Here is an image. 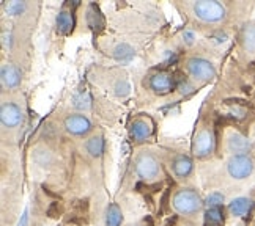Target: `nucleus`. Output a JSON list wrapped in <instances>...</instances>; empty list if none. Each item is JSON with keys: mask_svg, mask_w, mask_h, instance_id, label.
<instances>
[{"mask_svg": "<svg viewBox=\"0 0 255 226\" xmlns=\"http://www.w3.org/2000/svg\"><path fill=\"white\" fill-rule=\"evenodd\" d=\"M214 146H216V140H214L213 131L202 129V131L197 132V135H195L192 150H194V154L197 157H207L214 151Z\"/></svg>", "mask_w": 255, "mask_h": 226, "instance_id": "0eeeda50", "label": "nucleus"}, {"mask_svg": "<svg viewBox=\"0 0 255 226\" xmlns=\"http://www.w3.org/2000/svg\"><path fill=\"white\" fill-rule=\"evenodd\" d=\"M28 225V209H25L21 215V219H19L17 225L16 226H27Z\"/></svg>", "mask_w": 255, "mask_h": 226, "instance_id": "7c9ffc66", "label": "nucleus"}, {"mask_svg": "<svg viewBox=\"0 0 255 226\" xmlns=\"http://www.w3.org/2000/svg\"><path fill=\"white\" fill-rule=\"evenodd\" d=\"M227 148L233 154H246L251 150V142L243 134L232 132L227 139Z\"/></svg>", "mask_w": 255, "mask_h": 226, "instance_id": "f8f14e48", "label": "nucleus"}, {"mask_svg": "<svg viewBox=\"0 0 255 226\" xmlns=\"http://www.w3.org/2000/svg\"><path fill=\"white\" fill-rule=\"evenodd\" d=\"M225 201V196L221 193V192H211L207 200H205V204H207V208H221V206L224 204Z\"/></svg>", "mask_w": 255, "mask_h": 226, "instance_id": "b1692460", "label": "nucleus"}, {"mask_svg": "<svg viewBox=\"0 0 255 226\" xmlns=\"http://www.w3.org/2000/svg\"><path fill=\"white\" fill-rule=\"evenodd\" d=\"M151 132H153V127L146 120H135V121H132V124L129 127V135L135 142L146 140L151 135Z\"/></svg>", "mask_w": 255, "mask_h": 226, "instance_id": "ddd939ff", "label": "nucleus"}, {"mask_svg": "<svg viewBox=\"0 0 255 226\" xmlns=\"http://www.w3.org/2000/svg\"><path fill=\"white\" fill-rule=\"evenodd\" d=\"M252 209V201L246 196H238V198H233L229 203V212L233 217H244L248 215Z\"/></svg>", "mask_w": 255, "mask_h": 226, "instance_id": "2eb2a0df", "label": "nucleus"}, {"mask_svg": "<svg viewBox=\"0 0 255 226\" xmlns=\"http://www.w3.org/2000/svg\"><path fill=\"white\" fill-rule=\"evenodd\" d=\"M227 171L233 179H246L254 171V160L248 154H233L227 162Z\"/></svg>", "mask_w": 255, "mask_h": 226, "instance_id": "39448f33", "label": "nucleus"}, {"mask_svg": "<svg viewBox=\"0 0 255 226\" xmlns=\"http://www.w3.org/2000/svg\"><path fill=\"white\" fill-rule=\"evenodd\" d=\"M65 131L74 137H84L92 131V121L82 113H73L65 118Z\"/></svg>", "mask_w": 255, "mask_h": 226, "instance_id": "423d86ee", "label": "nucleus"}, {"mask_svg": "<svg viewBox=\"0 0 255 226\" xmlns=\"http://www.w3.org/2000/svg\"><path fill=\"white\" fill-rule=\"evenodd\" d=\"M27 5L24 2H8L3 5V9L8 16H21L25 11Z\"/></svg>", "mask_w": 255, "mask_h": 226, "instance_id": "5701e85b", "label": "nucleus"}, {"mask_svg": "<svg viewBox=\"0 0 255 226\" xmlns=\"http://www.w3.org/2000/svg\"><path fill=\"white\" fill-rule=\"evenodd\" d=\"M135 173L143 181L156 179L159 176V173H161L159 160L156 159L154 154H151L148 151L140 152L139 155H137V159H135Z\"/></svg>", "mask_w": 255, "mask_h": 226, "instance_id": "7ed1b4c3", "label": "nucleus"}, {"mask_svg": "<svg viewBox=\"0 0 255 226\" xmlns=\"http://www.w3.org/2000/svg\"><path fill=\"white\" fill-rule=\"evenodd\" d=\"M172 204L178 214L192 215V214H197L202 209L203 201L200 198V195L194 189H180L173 195Z\"/></svg>", "mask_w": 255, "mask_h": 226, "instance_id": "f257e3e1", "label": "nucleus"}, {"mask_svg": "<svg viewBox=\"0 0 255 226\" xmlns=\"http://www.w3.org/2000/svg\"><path fill=\"white\" fill-rule=\"evenodd\" d=\"M0 77H2V85L8 90H13L21 85V71L19 68L13 63H5L2 66V71H0Z\"/></svg>", "mask_w": 255, "mask_h": 226, "instance_id": "9d476101", "label": "nucleus"}, {"mask_svg": "<svg viewBox=\"0 0 255 226\" xmlns=\"http://www.w3.org/2000/svg\"><path fill=\"white\" fill-rule=\"evenodd\" d=\"M186 71L197 82H210L216 77V68L214 65L202 57H192L186 63Z\"/></svg>", "mask_w": 255, "mask_h": 226, "instance_id": "20e7f679", "label": "nucleus"}, {"mask_svg": "<svg viewBox=\"0 0 255 226\" xmlns=\"http://www.w3.org/2000/svg\"><path fill=\"white\" fill-rule=\"evenodd\" d=\"M192 11L195 17L207 24H218L222 22L225 16H227V9L221 2H214V0H202V2H195L192 5Z\"/></svg>", "mask_w": 255, "mask_h": 226, "instance_id": "f03ea898", "label": "nucleus"}, {"mask_svg": "<svg viewBox=\"0 0 255 226\" xmlns=\"http://www.w3.org/2000/svg\"><path fill=\"white\" fill-rule=\"evenodd\" d=\"M60 214H62V206L58 201H54L51 203V206L47 208V215L51 219H57V217H60Z\"/></svg>", "mask_w": 255, "mask_h": 226, "instance_id": "bb28decb", "label": "nucleus"}, {"mask_svg": "<svg viewBox=\"0 0 255 226\" xmlns=\"http://www.w3.org/2000/svg\"><path fill=\"white\" fill-rule=\"evenodd\" d=\"M241 46L246 52L255 54V22L246 24L241 30Z\"/></svg>", "mask_w": 255, "mask_h": 226, "instance_id": "f3484780", "label": "nucleus"}, {"mask_svg": "<svg viewBox=\"0 0 255 226\" xmlns=\"http://www.w3.org/2000/svg\"><path fill=\"white\" fill-rule=\"evenodd\" d=\"M123 212L117 203H111L106 209V226H122Z\"/></svg>", "mask_w": 255, "mask_h": 226, "instance_id": "6ab92c4d", "label": "nucleus"}, {"mask_svg": "<svg viewBox=\"0 0 255 226\" xmlns=\"http://www.w3.org/2000/svg\"><path fill=\"white\" fill-rule=\"evenodd\" d=\"M0 121L8 129L17 127L24 121V113L21 110V107L16 105L14 102H5L0 109Z\"/></svg>", "mask_w": 255, "mask_h": 226, "instance_id": "6e6552de", "label": "nucleus"}, {"mask_svg": "<svg viewBox=\"0 0 255 226\" xmlns=\"http://www.w3.org/2000/svg\"><path fill=\"white\" fill-rule=\"evenodd\" d=\"M114 58L120 65H129L135 58V51L131 44L128 43H119L114 47Z\"/></svg>", "mask_w": 255, "mask_h": 226, "instance_id": "4468645a", "label": "nucleus"}, {"mask_svg": "<svg viewBox=\"0 0 255 226\" xmlns=\"http://www.w3.org/2000/svg\"><path fill=\"white\" fill-rule=\"evenodd\" d=\"M73 105L76 107L77 110H88L92 105V97L87 91H79L76 93L73 97Z\"/></svg>", "mask_w": 255, "mask_h": 226, "instance_id": "4be33fe9", "label": "nucleus"}, {"mask_svg": "<svg viewBox=\"0 0 255 226\" xmlns=\"http://www.w3.org/2000/svg\"><path fill=\"white\" fill-rule=\"evenodd\" d=\"M129 90H131V86H129V83H128L126 78H120V80H117L114 85L115 94L120 96V97H125V96L129 94Z\"/></svg>", "mask_w": 255, "mask_h": 226, "instance_id": "393cba45", "label": "nucleus"}, {"mask_svg": "<svg viewBox=\"0 0 255 226\" xmlns=\"http://www.w3.org/2000/svg\"><path fill=\"white\" fill-rule=\"evenodd\" d=\"M85 150L92 157H101L104 154V137L103 135H93L87 140Z\"/></svg>", "mask_w": 255, "mask_h": 226, "instance_id": "aec40b11", "label": "nucleus"}, {"mask_svg": "<svg viewBox=\"0 0 255 226\" xmlns=\"http://www.w3.org/2000/svg\"><path fill=\"white\" fill-rule=\"evenodd\" d=\"M150 90L156 94H167L175 88V78L172 74L159 71L150 77L148 80Z\"/></svg>", "mask_w": 255, "mask_h": 226, "instance_id": "1a4fd4ad", "label": "nucleus"}, {"mask_svg": "<svg viewBox=\"0 0 255 226\" xmlns=\"http://www.w3.org/2000/svg\"><path fill=\"white\" fill-rule=\"evenodd\" d=\"M229 116L235 118V120H243V118H246V109H243L240 104H235L233 107H230Z\"/></svg>", "mask_w": 255, "mask_h": 226, "instance_id": "a878e982", "label": "nucleus"}, {"mask_svg": "<svg viewBox=\"0 0 255 226\" xmlns=\"http://www.w3.org/2000/svg\"><path fill=\"white\" fill-rule=\"evenodd\" d=\"M178 91L181 93V94H191L192 91H194V85L192 83H189L188 80H184V82H181L180 85H178Z\"/></svg>", "mask_w": 255, "mask_h": 226, "instance_id": "cd10ccee", "label": "nucleus"}, {"mask_svg": "<svg viewBox=\"0 0 255 226\" xmlns=\"http://www.w3.org/2000/svg\"><path fill=\"white\" fill-rule=\"evenodd\" d=\"M87 22H88V27H90L92 30H95V32H100L104 28V17H103L101 11L98 9V6L95 3H92L90 6H88Z\"/></svg>", "mask_w": 255, "mask_h": 226, "instance_id": "a211bd4d", "label": "nucleus"}, {"mask_svg": "<svg viewBox=\"0 0 255 226\" xmlns=\"http://www.w3.org/2000/svg\"><path fill=\"white\" fill-rule=\"evenodd\" d=\"M205 222L210 226H218L224 223V211L221 208H210L205 212Z\"/></svg>", "mask_w": 255, "mask_h": 226, "instance_id": "412c9836", "label": "nucleus"}, {"mask_svg": "<svg viewBox=\"0 0 255 226\" xmlns=\"http://www.w3.org/2000/svg\"><path fill=\"white\" fill-rule=\"evenodd\" d=\"M194 39H195V33H194V32H191V30H184V33H183V41H184L186 44H192V43H194Z\"/></svg>", "mask_w": 255, "mask_h": 226, "instance_id": "c756f323", "label": "nucleus"}, {"mask_svg": "<svg viewBox=\"0 0 255 226\" xmlns=\"http://www.w3.org/2000/svg\"><path fill=\"white\" fill-rule=\"evenodd\" d=\"M13 36H11V32H6V28H3V32H2V44H3V47L5 49H9L11 47V43H13V39H11Z\"/></svg>", "mask_w": 255, "mask_h": 226, "instance_id": "c85d7f7f", "label": "nucleus"}, {"mask_svg": "<svg viewBox=\"0 0 255 226\" xmlns=\"http://www.w3.org/2000/svg\"><path fill=\"white\" fill-rule=\"evenodd\" d=\"M194 170V163L188 155H176L172 160V171L178 179H186L188 176H191Z\"/></svg>", "mask_w": 255, "mask_h": 226, "instance_id": "9b49d317", "label": "nucleus"}, {"mask_svg": "<svg viewBox=\"0 0 255 226\" xmlns=\"http://www.w3.org/2000/svg\"><path fill=\"white\" fill-rule=\"evenodd\" d=\"M57 32L60 35H70L74 30V16L70 9H62L57 16Z\"/></svg>", "mask_w": 255, "mask_h": 226, "instance_id": "dca6fc26", "label": "nucleus"}]
</instances>
